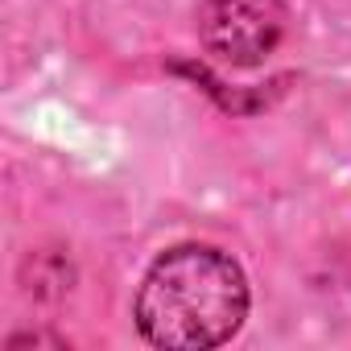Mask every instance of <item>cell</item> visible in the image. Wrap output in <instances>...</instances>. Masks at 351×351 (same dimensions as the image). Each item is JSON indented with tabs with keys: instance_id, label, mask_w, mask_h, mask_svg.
I'll return each instance as SVG.
<instances>
[{
	"instance_id": "obj_1",
	"label": "cell",
	"mask_w": 351,
	"mask_h": 351,
	"mask_svg": "<svg viewBox=\"0 0 351 351\" xmlns=\"http://www.w3.org/2000/svg\"><path fill=\"white\" fill-rule=\"evenodd\" d=\"M248 302V277L232 252L215 244H173L149 265L132 318L153 347L207 351L244 326Z\"/></svg>"
},
{
	"instance_id": "obj_3",
	"label": "cell",
	"mask_w": 351,
	"mask_h": 351,
	"mask_svg": "<svg viewBox=\"0 0 351 351\" xmlns=\"http://www.w3.org/2000/svg\"><path fill=\"white\" fill-rule=\"evenodd\" d=\"M42 343H54L58 351L66 347V339H58V335H46V330H25V335H13L5 347H9V351H17V347H42Z\"/></svg>"
},
{
	"instance_id": "obj_2",
	"label": "cell",
	"mask_w": 351,
	"mask_h": 351,
	"mask_svg": "<svg viewBox=\"0 0 351 351\" xmlns=\"http://www.w3.org/2000/svg\"><path fill=\"white\" fill-rule=\"evenodd\" d=\"M195 25L203 50L215 62L232 71H252L281 46L289 5L285 0H203Z\"/></svg>"
}]
</instances>
